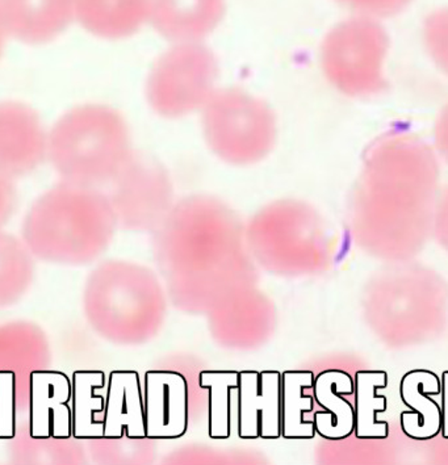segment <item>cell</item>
Here are the masks:
<instances>
[{
    "label": "cell",
    "mask_w": 448,
    "mask_h": 465,
    "mask_svg": "<svg viewBox=\"0 0 448 465\" xmlns=\"http://www.w3.org/2000/svg\"><path fill=\"white\" fill-rule=\"evenodd\" d=\"M116 223L108 196L96 187L61 181L32 203L20 238L37 261L85 266L107 249Z\"/></svg>",
    "instance_id": "cell-1"
},
{
    "label": "cell",
    "mask_w": 448,
    "mask_h": 465,
    "mask_svg": "<svg viewBox=\"0 0 448 465\" xmlns=\"http://www.w3.org/2000/svg\"><path fill=\"white\" fill-rule=\"evenodd\" d=\"M132 154L128 124L109 105H76L49 129L48 161L69 183L112 182Z\"/></svg>",
    "instance_id": "cell-2"
},
{
    "label": "cell",
    "mask_w": 448,
    "mask_h": 465,
    "mask_svg": "<svg viewBox=\"0 0 448 465\" xmlns=\"http://www.w3.org/2000/svg\"><path fill=\"white\" fill-rule=\"evenodd\" d=\"M202 124L209 149L237 166L266 158L278 135L270 105L240 88L214 91L203 107Z\"/></svg>",
    "instance_id": "cell-3"
},
{
    "label": "cell",
    "mask_w": 448,
    "mask_h": 465,
    "mask_svg": "<svg viewBox=\"0 0 448 465\" xmlns=\"http://www.w3.org/2000/svg\"><path fill=\"white\" fill-rule=\"evenodd\" d=\"M218 61L208 46L179 43L159 55L146 81L152 110L167 119H179L204 107L216 87Z\"/></svg>",
    "instance_id": "cell-4"
},
{
    "label": "cell",
    "mask_w": 448,
    "mask_h": 465,
    "mask_svg": "<svg viewBox=\"0 0 448 465\" xmlns=\"http://www.w3.org/2000/svg\"><path fill=\"white\" fill-rule=\"evenodd\" d=\"M48 338L25 321L0 325V438L11 440L17 420L28 414L32 385L38 372L49 370Z\"/></svg>",
    "instance_id": "cell-5"
},
{
    "label": "cell",
    "mask_w": 448,
    "mask_h": 465,
    "mask_svg": "<svg viewBox=\"0 0 448 465\" xmlns=\"http://www.w3.org/2000/svg\"><path fill=\"white\" fill-rule=\"evenodd\" d=\"M385 45L384 29L373 20H344L326 35L321 46L324 74L333 86L347 95L373 93Z\"/></svg>",
    "instance_id": "cell-6"
},
{
    "label": "cell",
    "mask_w": 448,
    "mask_h": 465,
    "mask_svg": "<svg viewBox=\"0 0 448 465\" xmlns=\"http://www.w3.org/2000/svg\"><path fill=\"white\" fill-rule=\"evenodd\" d=\"M250 241L273 262H314L325 249L324 232L314 209L303 203L279 202L256 214Z\"/></svg>",
    "instance_id": "cell-7"
},
{
    "label": "cell",
    "mask_w": 448,
    "mask_h": 465,
    "mask_svg": "<svg viewBox=\"0 0 448 465\" xmlns=\"http://www.w3.org/2000/svg\"><path fill=\"white\" fill-rule=\"evenodd\" d=\"M112 182L114 190L108 199L117 223L126 228L154 225L169 207V176L152 158L132 154Z\"/></svg>",
    "instance_id": "cell-8"
},
{
    "label": "cell",
    "mask_w": 448,
    "mask_h": 465,
    "mask_svg": "<svg viewBox=\"0 0 448 465\" xmlns=\"http://www.w3.org/2000/svg\"><path fill=\"white\" fill-rule=\"evenodd\" d=\"M49 129L34 107L19 100L0 102V173L31 175L48 161Z\"/></svg>",
    "instance_id": "cell-9"
},
{
    "label": "cell",
    "mask_w": 448,
    "mask_h": 465,
    "mask_svg": "<svg viewBox=\"0 0 448 465\" xmlns=\"http://www.w3.org/2000/svg\"><path fill=\"white\" fill-rule=\"evenodd\" d=\"M0 22L8 38L45 45L75 22L74 0H0Z\"/></svg>",
    "instance_id": "cell-10"
},
{
    "label": "cell",
    "mask_w": 448,
    "mask_h": 465,
    "mask_svg": "<svg viewBox=\"0 0 448 465\" xmlns=\"http://www.w3.org/2000/svg\"><path fill=\"white\" fill-rule=\"evenodd\" d=\"M225 0H147V19L173 43H199L225 16Z\"/></svg>",
    "instance_id": "cell-11"
},
{
    "label": "cell",
    "mask_w": 448,
    "mask_h": 465,
    "mask_svg": "<svg viewBox=\"0 0 448 465\" xmlns=\"http://www.w3.org/2000/svg\"><path fill=\"white\" fill-rule=\"evenodd\" d=\"M240 435L276 438L282 432V379L273 372L238 375Z\"/></svg>",
    "instance_id": "cell-12"
},
{
    "label": "cell",
    "mask_w": 448,
    "mask_h": 465,
    "mask_svg": "<svg viewBox=\"0 0 448 465\" xmlns=\"http://www.w3.org/2000/svg\"><path fill=\"white\" fill-rule=\"evenodd\" d=\"M146 437L171 440L187 428V387L173 372H149L143 388Z\"/></svg>",
    "instance_id": "cell-13"
},
{
    "label": "cell",
    "mask_w": 448,
    "mask_h": 465,
    "mask_svg": "<svg viewBox=\"0 0 448 465\" xmlns=\"http://www.w3.org/2000/svg\"><path fill=\"white\" fill-rule=\"evenodd\" d=\"M72 382L62 373L46 370L35 376L25 426L31 437H72Z\"/></svg>",
    "instance_id": "cell-14"
},
{
    "label": "cell",
    "mask_w": 448,
    "mask_h": 465,
    "mask_svg": "<svg viewBox=\"0 0 448 465\" xmlns=\"http://www.w3.org/2000/svg\"><path fill=\"white\" fill-rule=\"evenodd\" d=\"M75 22L93 36L124 40L147 19V0H74Z\"/></svg>",
    "instance_id": "cell-15"
},
{
    "label": "cell",
    "mask_w": 448,
    "mask_h": 465,
    "mask_svg": "<svg viewBox=\"0 0 448 465\" xmlns=\"http://www.w3.org/2000/svg\"><path fill=\"white\" fill-rule=\"evenodd\" d=\"M124 434L146 437L143 388L134 372H114L108 385L103 437L114 440Z\"/></svg>",
    "instance_id": "cell-16"
},
{
    "label": "cell",
    "mask_w": 448,
    "mask_h": 465,
    "mask_svg": "<svg viewBox=\"0 0 448 465\" xmlns=\"http://www.w3.org/2000/svg\"><path fill=\"white\" fill-rule=\"evenodd\" d=\"M34 279L35 257L22 238L0 232V309L19 302Z\"/></svg>",
    "instance_id": "cell-17"
},
{
    "label": "cell",
    "mask_w": 448,
    "mask_h": 465,
    "mask_svg": "<svg viewBox=\"0 0 448 465\" xmlns=\"http://www.w3.org/2000/svg\"><path fill=\"white\" fill-rule=\"evenodd\" d=\"M314 382L308 372L285 373L282 379V432L285 438L314 437V423L304 422L312 409V400L304 396V391Z\"/></svg>",
    "instance_id": "cell-18"
},
{
    "label": "cell",
    "mask_w": 448,
    "mask_h": 465,
    "mask_svg": "<svg viewBox=\"0 0 448 465\" xmlns=\"http://www.w3.org/2000/svg\"><path fill=\"white\" fill-rule=\"evenodd\" d=\"M203 385L211 388V435L224 438L229 435V414L234 394L238 391V375L234 373H205Z\"/></svg>",
    "instance_id": "cell-19"
},
{
    "label": "cell",
    "mask_w": 448,
    "mask_h": 465,
    "mask_svg": "<svg viewBox=\"0 0 448 465\" xmlns=\"http://www.w3.org/2000/svg\"><path fill=\"white\" fill-rule=\"evenodd\" d=\"M344 5L371 15H392L405 7L411 0H340Z\"/></svg>",
    "instance_id": "cell-20"
},
{
    "label": "cell",
    "mask_w": 448,
    "mask_h": 465,
    "mask_svg": "<svg viewBox=\"0 0 448 465\" xmlns=\"http://www.w3.org/2000/svg\"><path fill=\"white\" fill-rule=\"evenodd\" d=\"M16 203L17 193L13 179L0 173V232L14 216Z\"/></svg>",
    "instance_id": "cell-21"
},
{
    "label": "cell",
    "mask_w": 448,
    "mask_h": 465,
    "mask_svg": "<svg viewBox=\"0 0 448 465\" xmlns=\"http://www.w3.org/2000/svg\"><path fill=\"white\" fill-rule=\"evenodd\" d=\"M7 34H5V28H3L2 22H0V58H2L3 53H5V43H7Z\"/></svg>",
    "instance_id": "cell-22"
}]
</instances>
